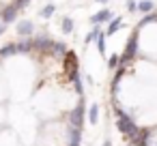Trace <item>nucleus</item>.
Returning a JSON list of instances; mask_svg holds the SVG:
<instances>
[{
	"instance_id": "1",
	"label": "nucleus",
	"mask_w": 157,
	"mask_h": 146,
	"mask_svg": "<svg viewBox=\"0 0 157 146\" xmlns=\"http://www.w3.org/2000/svg\"><path fill=\"white\" fill-rule=\"evenodd\" d=\"M114 112H116V116H118L116 127H118V131H121L127 140H131V142H133V140H138V137L144 133V129H140V127L133 122V118H131V116H129L121 105H116V110H114Z\"/></svg>"
},
{
	"instance_id": "2",
	"label": "nucleus",
	"mask_w": 157,
	"mask_h": 146,
	"mask_svg": "<svg viewBox=\"0 0 157 146\" xmlns=\"http://www.w3.org/2000/svg\"><path fill=\"white\" fill-rule=\"evenodd\" d=\"M138 35H140V32H138V30H133V32H131V37L127 39V43H125V50H123V54H121V62H118V65H125V67H127V65H129V62L140 54Z\"/></svg>"
},
{
	"instance_id": "3",
	"label": "nucleus",
	"mask_w": 157,
	"mask_h": 146,
	"mask_svg": "<svg viewBox=\"0 0 157 146\" xmlns=\"http://www.w3.org/2000/svg\"><path fill=\"white\" fill-rule=\"evenodd\" d=\"M84 114H86V101H84V97H80L78 105H75V107L71 110V114H69V122H71V127L82 129V127H84Z\"/></svg>"
},
{
	"instance_id": "4",
	"label": "nucleus",
	"mask_w": 157,
	"mask_h": 146,
	"mask_svg": "<svg viewBox=\"0 0 157 146\" xmlns=\"http://www.w3.org/2000/svg\"><path fill=\"white\" fill-rule=\"evenodd\" d=\"M33 39V50L39 52V54H52V45H54V39H50L48 35H37V37H30Z\"/></svg>"
},
{
	"instance_id": "5",
	"label": "nucleus",
	"mask_w": 157,
	"mask_h": 146,
	"mask_svg": "<svg viewBox=\"0 0 157 146\" xmlns=\"http://www.w3.org/2000/svg\"><path fill=\"white\" fill-rule=\"evenodd\" d=\"M17 17H20V9L11 2V5H5V7H0V22L2 24H13V22H17Z\"/></svg>"
},
{
	"instance_id": "6",
	"label": "nucleus",
	"mask_w": 157,
	"mask_h": 146,
	"mask_svg": "<svg viewBox=\"0 0 157 146\" xmlns=\"http://www.w3.org/2000/svg\"><path fill=\"white\" fill-rule=\"evenodd\" d=\"M35 30H37V26H35L33 20H17V22H15V32H17L20 39H24V37H33Z\"/></svg>"
},
{
	"instance_id": "7",
	"label": "nucleus",
	"mask_w": 157,
	"mask_h": 146,
	"mask_svg": "<svg viewBox=\"0 0 157 146\" xmlns=\"http://www.w3.org/2000/svg\"><path fill=\"white\" fill-rule=\"evenodd\" d=\"M112 17H114V11H112V9H101V11L93 13L88 22H90L93 26H101V24H108Z\"/></svg>"
},
{
	"instance_id": "8",
	"label": "nucleus",
	"mask_w": 157,
	"mask_h": 146,
	"mask_svg": "<svg viewBox=\"0 0 157 146\" xmlns=\"http://www.w3.org/2000/svg\"><path fill=\"white\" fill-rule=\"evenodd\" d=\"M15 45H17V54H20V56H28V54L35 52V50H33V39H30V37H24V39L15 41Z\"/></svg>"
},
{
	"instance_id": "9",
	"label": "nucleus",
	"mask_w": 157,
	"mask_h": 146,
	"mask_svg": "<svg viewBox=\"0 0 157 146\" xmlns=\"http://www.w3.org/2000/svg\"><path fill=\"white\" fill-rule=\"evenodd\" d=\"M121 26H123V17L121 15H114L110 22H108V28H105V37H112V35H116L118 30H121Z\"/></svg>"
},
{
	"instance_id": "10",
	"label": "nucleus",
	"mask_w": 157,
	"mask_h": 146,
	"mask_svg": "<svg viewBox=\"0 0 157 146\" xmlns=\"http://www.w3.org/2000/svg\"><path fill=\"white\" fill-rule=\"evenodd\" d=\"M15 56H20L15 43H5L2 47H0V58H2V60H7V58H15Z\"/></svg>"
},
{
	"instance_id": "11",
	"label": "nucleus",
	"mask_w": 157,
	"mask_h": 146,
	"mask_svg": "<svg viewBox=\"0 0 157 146\" xmlns=\"http://www.w3.org/2000/svg\"><path fill=\"white\" fill-rule=\"evenodd\" d=\"M60 30H63V35H73V30H75V22H73V17L65 15V17L60 20Z\"/></svg>"
},
{
	"instance_id": "12",
	"label": "nucleus",
	"mask_w": 157,
	"mask_h": 146,
	"mask_svg": "<svg viewBox=\"0 0 157 146\" xmlns=\"http://www.w3.org/2000/svg\"><path fill=\"white\" fill-rule=\"evenodd\" d=\"M71 80H73V90L78 97H84V86H82V77L80 71H71Z\"/></svg>"
},
{
	"instance_id": "13",
	"label": "nucleus",
	"mask_w": 157,
	"mask_h": 146,
	"mask_svg": "<svg viewBox=\"0 0 157 146\" xmlns=\"http://www.w3.org/2000/svg\"><path fill=\"white\" fill-rule=\"evenodd\" d=\"M82 144V129L69 127V146H80Z\"/></svg>"
},
{
	"instance_id": "14",
	"label": "nucleus",
	"mask_w": 157,
	"mask_h": 146,
	"mask_svg": "<svg viewBox=\"0 0 157 146\" xmlns=\"http://www.w3.org/2000/svg\"><path fill=\"white\" fill-rule=\"evenodd\" d=\"M155 9H157L155 0H140V2H138V11H140L142 15H146V13L155 11Z\"/></svg>"
},
{
	"instance_id": "15",
	"label": "nucleus",
	"mask_w": 157,
	"mask_h": 146,
	"mask_svg": "<svg viewBox=\"0 0 157 146\" xmlns=\"http://www.w3.org/2000/svg\"><path fill=\"white\" fill-rule=\"evenodd\" d=\"M105 39H108V37H105V32L101 30V32L97 35V41H95V43H97V50H99V54H101L103 58H108V54H105V47H108V41H105Z\"/></svg>"
},
{
	"instance_id": "16",
	"label": "nucleus",
	"mask_w": 157,
	"mask_h": 146,
	"mask_svg": "<svg viewBox=\"0 0 157 146\" xmlns=\"http://www.w3.org/2000/svg\"><path fill=\"white\" fill-rule=\"evenodd\" d=\"M54 13H56V2H48V5L41 7V11H39V15H41L43 20H50Z\"/></svg>"
},
{
	"instance_id": "17",
	"label": "nucleus",
	"mask_w": 157,
	"mask_h": 146,
	"mask_svg": "<svg viewBox=\"0 0 157 146\" xmlns=\"http://www.w3.org/2000/svg\"><path fill=\"white\" fill-rule=\"evenodd\" d=\"M99 32H101V26H93V28L86 32V37H84V45H90V43H95Z\"/></svg>"
},
{
	"instance_id": "18",
	"label": "nucleus",
	"mask_w": 157,
	"mask_h": 146,
	"mask_svg": "<svg viewBox=\"0 0 157 146\" xmlns=\"http://www.w3.org/2000/svg\"><path fill=\"white\" fill-rule=\"evenodd\" d=\"M88 122L90 125H97V120H99V105L97 103H90V110H88Z\"/></svg>"
},
{
	"instance_id": "19",
	"label": "nucleus",
	"mask_w": 157,
	"mask_h": 146,
	"mask_svg": "<svg viewBox=\"0 0 157 146\" xmlns=\"http://www.w3.org/2000/svg\"><path fill=\"white\" fill-rule=\"evenodd\" d=\"M52 54L65 56V54H67V45H65L63 41H54V45H52Z\"/></svg>"
},
{
	"instance_id": "20",
	"label": "nucleus",
	"mask_w": 157,
	"mask_h": 146,
	"mask_svg": "<svg viewBox=\"0 0 157 146\" xmlns=\"http://www.w3.org/2000/svg\"><path fill=\"white\" fill-rule=\"evenodd\" d=\"M118 62H121V56H118V54L108 56V69H112V71H114V69L118 67Z\"/></svg>"
},
{
	"instance_id": "21",
	"label": "nucleus",
	"mask_w": 157,
	"mask_h": 146,
	"mask_svg": "<svg viewBox=\"0 0 157 146\" xmlns=\"http://www.w3.org/2000/svg\"><path fill=\"white\" fill-rule=\"evenodd\" d=\"M125 9L129 13H136L138 11V0H125Z\"/></svg>"
},
{
	"instance_id": "22",
	"label": "nucleus",
	"mask_w": 157,
	"mask_h": 146,
	"mask_svg": "<svg viewBox=\"0 0 157 146\" xmlns=\"http://www.w3.org/2000/svg\"><path fill=\"white\" fill-rule=\"evenodd\" d=\"M84 82H86V84H90V86L95 84V80L90 77V73H84Z\"/></svg>"
},
{
	"instance_id": "23",
	"label": "nucleus",
	"mask_w": 157,
	"mask_h": 146,
	"mask_svg": "<svg viewBox=\"0 0 157 146\" xmlns=\"http://www.w3.org/2000/svg\"><path fill=\"white\" fill-rule=\"evenodd\" d=\"M7 32V24H2V22H0V37H2Z\"/></svg>"
},
{
	"instance_id": "24",
	"label": "nucleus",
	"mask_w": 157,
	"mask_h": 146,
	"mask_svg": "<svg viewBox=\"0 0 157 146\" xmlns=\"http://www.w3.org/2000/svg\"><path fill=\"white\" fill-rule=\"evenodd\" d=\"M95 2H97V5H103V7H105V5L110 2V0H95Z\"/></svg>"
},
{
	"instance_id": "25",
	"label": "nucleus",
	"mask_w": 157,
	"mask_h": 146,
	"mask_svg": "<svg viewBox=\"0 0 157 146\" xmlns=\"http://www.w3.org/2000/svg\"><path fill=\"white\" fill-rule=\"evenodd\" d=\"M103 146H112V140H103Z\"/></svg>"
}]
</instances>
